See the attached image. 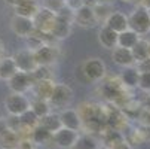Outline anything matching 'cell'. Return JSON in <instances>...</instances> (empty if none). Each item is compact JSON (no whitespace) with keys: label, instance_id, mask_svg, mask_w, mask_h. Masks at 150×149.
I'll return each mask as SVG.
<instances>
[{"label":"cell","instance_id":"38","mask_svg":"<svg viewBox=\"0 0 150 149\" xmlns=\"http://www.w3.org/2000/svg\"><path fill=\"white\" fill-rule=\"evenodd\" d=\"M21 2H23V0H6V3H8V5H11L12 8H15V6H16V5H19Z\"/></svg>","mask_w":150,"mask_h":149},{"label":"cell","instance_id":"29","mask_svg":"<svg viewBox=\"0 0 150 149\" xmlns=\"http://www.w3.org/2000/svg\"><path fill=\"white\" fill-rule=\"evenodd\" d=\"M19 121H21V124H23L24 128H27V130H33L34 127L39 124V118L31 109L25 111L23 115H19Z\"/></svg>","mask_w":150,"mask_h":149},{"label":"cell","instance_id":"10","mask_svg":"<svg viewBox=\"0 0 150 149\" xmlns=\"http://www.w3.org/2000/svg\"><path fill=\"white\" fill-rule=\"evenodd\" d=\"M55 18H57V14L40 6L39 12L34 15L33 21H34V27L36 30H40L43 33H51L52 27H54V23H55Z\"/></svg>","mask_w":150,"mask_h":149},{"label":"cell","instance_id":"40","mask_svg":"<svg viewBox=\"0 0 150 149\" xmlns=\"http://www.w3.org/2000/svg\"><path fill=\"white\" fill-rule=\"evenodd\" d=\"M3 51H5V46H3V42H2V39H0V57H2Z\"/></svg>","mask_w":150,"mask_h":149},{"label":"cell","instance_id":"6","mask_svg":"<svg viewBox=\"0 0 150 149\" xmlns=\"http://www.w3.org/2000/svg\"><path fill=\"white\" fill-rule=\"evenodd\" d=\"M33 78L30 73H24V72H16L11 79H8V87L12 93H18V94H25L27 91H30L33 88Z\"/></svg>","mask_w":150,"mask_h":149},{"label":"cell","instance_id":"35","mask_svg":"<svg viewBox=\"0 0 150 149\" xmlns=\"http://www.w3.org/2000/svg\"><path fill=\"white\" fill-rule=\"evenodd\" d=\"M110 149H132V146L128 143L125 139L123 140H120V142H117L116 145H113V146H110Z\"/></svg>","mask_w":150,"mask_h":149},{"label":"cell","instance_id":"32","mask_svg":"<svg viewBox=\"0 0 150 149\" xmlns=\"http://www.w3.org/2000/svg\"><path fill=\"white\" fill-rule=\"evenodd\" d=\"M64 6H66V3L59 2V0H46L45 5H43V8H46V9H49V11L55 12V14H58Z\"/></svg>","mask_w":150,"mask_h":149},{"label":"cell","instance_id":"3","mask_svg":"<svg viewBox=\"0 0 150 149\" xmlns=\"http://www.w3.org/2000/svg\"><path fill=\"white\" fill-rule=\"evenodd\" d=\"M80 73L83 75V78L88 82H100L105 78L107 73V67L104 64V61L101 58H89L82 64L80 67Z\"/></svg>","mask_w":150,"mask_h":149},{"label":"cell","instance_id":"30","mask_svg":"<svg viewBox=\"0 0 150 149\" xmlns=\"http://www.w3.org/2000/svg\"><path fill=\"white\" fill-rule=\"evenodd\" d=\"M30 75H31V78H33L34 82H37V81H49V79H52V73H51V70H49L48 66H37Z\"/></svg>","mask_w":150,"mask_h":149},{"label":"cell","instance_id":"24","mask_svg":"<svg viewBox=\"0 0 150 149\" xmlns=\"http://www.w3.org/2000/svg\"><path fill=\"white\" fill-rule=\"evenodd\" d=\"M131 52H132V57L135 60V63L144 60L149 57V48H147V39L146 37H140L138 42L131 48Z\"/></svg>","mask_w":150,"mask_h":149},{"label":"cell","instance_id":"28","mask_svg":"<svg viewBox=\"0 0 150 149\" xmlns=\"http://www.w3.org/2000/svg\"><path fill=\"white\" fill-rule=\"evenodd\" d=\"M120 90H122V83L119 82H109V83H104L103 87V94L107 100H115L120 96Z\"/></svg>","mask_w":150,"mask_h":149},{"label":"cell","instance_id":"21","mask_svg":"<svg viewBox=\"0 0 150 149\" xmlns=\"http://www.w3.org/2000/svg\"><path fill=\"white\" fill-rule=\"evenodd\" d=\"M16 72H18V69L15 66L13 58L12 57H2V60H0V79L8 81Z\"/></svg>","mask_w":150,"mask_h":149},{"label":"cell","instance_id":"26","mask_svg":"<svg viewBox=\"0 0 150 149\" xmlns=\"http://www.w3.org/2000/svg\"><path fill=\"white\" fill-rule=\"evenodd\" d=\"M30 109L37 115V118L40 119L42 116H45L51 112V104L48 100H42V98H34L31 103H30Z\"/></svg>","mask_w":150,"mask_h":149},{"label":"cell","instance_id":"15","mask_svg":"<svg viewBox=\"0 0 150 149\" xmlns=\"http://www.w3.org/2000/svg\"><path fill=\"white\" fill-rule=\"evenodd\" d=\"M117 36H119V33H116L115 30H112L107 26H103L98 31V42L103 48L113 49L117 46Z\"/></svg>","mask_w":150,"mask_h":149},{"label":"cell","instance_id":"44","mask_svg":"<svg viewBox=\"0 0 150 149\" xmlns=\"http://www.w3.org/2000/svg\"><path fill=\"white\" fill-rule=\"evenodd\" d=\"M149 12H150V9H149Z\"/></svg>","mask_w":150,"mask_h":149},{"label":"cell","instance_id":"17","mask_svg":"<svg viewBox=\"0 0 150 149\" xmlns=\"http://www.w3.org/2000/svg\"><path fill=\"white\" fill-rule=\"evenodd\" d=\"M13 9H15V15L34 18V15L40 9V5L36 2V0H23V2H21L19 5H16Z\"/></svg>","mask_w":150,"mask_h":149},{"label":"cell","instance_id":"41","mask_svg":"<svg viewBox=\"0 0 150 149\" xmlns=\"http://www.w3.org/2000/svg\"><path fill=\"white\" fill-rule=\"evenodd\" d=\"M147 48H149V57H150V39H147Z\"/></svg>","mask_w":150,"mask_h":149},{"label":"cell","instance_id":"16","mask_svg":"<svg viewBox=\"0 0 150 149\" xmlns=\"http://www.w3.org/2000/svg\"><path fill=\"white\" fill-rule=\"evenodd\" d=\"M138 78H140V72L135 69V66L123 67L120 73V83L125 88H137Z\"/></svg>","mask_w":150,"mask_h":149},{"label":"cell","instance_id":"18","mask_svg":"<svg viewBox=\"0 0 150 149\" xmlns=\"http://www.w3.org/2000/svg\"><path fill=\"white\" fill-rule=\"evenodd\" d=\"M54 85L55 82L52 79L49 81H37L33 83V91H34V96L36 98H42V100H48L49 101V97L52 94V90H54Z\"/></svg>","mask_w":150,"mask_h":149},{"label":"cell","instance_id":"27","mask_svg":"<svg viewBox=\"0 0 150 149\" xmlns=\"http://www.w3.org/2000/svg\"><path fill=\"white\" fill-rule=\"evenodd\" d=\"M94 14H95V19L98 24H103L105 23V19L110 16V14L113 12L112 9V5H105V3H95L94 6Z\"/></svg>","mask_w":150,"mask_h":149},{"label":"cell","instance_id":"20","mask_svg":"<svg viewBox=\"0 0 150 149\" xmlns=\"http://www.w3.org/2000/svg\"><path fill=\"white\" fill-rule=\"evenodd\" d=\"M39 124L43 127V128H46L48 131H51L52 134H54L55 131H58L61 127H62V125H61L59 115H58V113H54V112H49L48 115L42 116V118L39 119Z\"/></svg>","mask_w":150,"mask_h":149},{"label":"cell","instance_id":"39","mask_svg":"<svg viewBox=\"0 0 150 149\" xmlns=\"http://www.w3.org/2000/svg\"><path fill=\"white\" fill-rule=\"evenodd\" d=\"M95 3H105V5H112L113 0H95Z\"/></svg>","mask_w":150,"mask_h":149},{"label":"cell","instance_id":"2","mask_svg":"<svg viewBox=\"0 0 150 149\" xmlns=\"http://www.w3.org/2000/svg\"><path fill=\"white\" fill-rule=\"evenodd\" d=\"M74 98V93L73 90L66 83H55L54 85V90L52 94L49 97V104L51 108L62 111V109H67L69 106L71 104Z\"/></svg>","mask_w":150,"mask_h":149},{"label":"cell","instance_id":"14","mask_svg":"<svg viewBox=\"0 0 150 149\" xmlns=\"http://www.w3.org/2000/svg\"><path fill=\"white\" fill-rule=\"evenodd\" d=\"M112 61L119 67H129L135 64V60L132 57L131 49L128 48H122V46H116L112 49Z\"/></svg>","mask_w":150,"mask_h":149},{"label":"cell","instance_id":"13","mask_svg":"<svg viewBox=\"0 0 150 149\" xmlns=\"http://www.w3.org/2000/svg\"><path fill=\"white\" fill-rule=\"evenodd\" d=\"M104 26L110 27L112 30H115L116 33H122L125 30L129 29V23H128V15L122 11H113L110 14V16L105 19Z\"/></svg>","mask_w":150,"mask_h":149},{"label":"cell","instance_id":"1","mask_svg":"<svg viewBox=\"0 0 150 149\" xmlns=\"http://www.w3.org/2000/svg\"><path fill=\"white\" fill-rule=\"evenodd\" d=\"M129 29L135 31L140 37H144L150 33V12L143 6H137L129 15H128Z\"/></svg>","mask_w":150,"mask_h":149},{"label":"cell","instance_id":"5","mask_svg":"<svg viewBox=\"0 0 150 149\" xmlns=\"http://www.w3.org/2000/svg\"><path fill=\"white\" fill-rule=\"evenodd\" d=\"M13 61H15V66L19 72H24V73H31L36 67H37V63L34 58V54L30 48L25 49H19L12 55Z\"/></svg>","mask_w":150,"mask_h":149},{"label":"cell","instance_id":"23","mask_svg":"<svg viewBox=\"0 0 150 149\" xmlns=\"http://www.w3.org/2000/svg\"><path fill=\"white\" fill-rule=\"evenodd\" d=\"M21 142V136L16 131L8 130L2 137H0V148L2 149H16Z\"/></svg>","mask_w":150,"mask_h":149},{"label":"cell","instance_id":"43","mask_svg":"<svg viewBox=\"0 0 150 149\" xmlns=\"http://www.w3.org/2000/svg\"><path fill=\"white\" fill-rule=\"evenodd\" d=\"M0 60H2V57H0Z\"/></svg>","mask_w":150,"mask_h":149},{"label":"cell","instance_id":"33","mask_svg":"<svg viewBox=\"0 0 150 149\" xmlns=\"http://www.w3.org/2000/svg\"><path fill=\"white\" fill-rule=\"evenodd\" d=\"M134 66H135V69H137L140 73L150 72V57H147V58H144V60H141V61L135 63Z\"/></svg>","mask_w":150,"mask_h":149},{"label":"cell","instance_id":"31","mask_svg":"<svg viewBox=\"0 0 150 149\" xmlns=\"http://www.w3.org/2000/svg\"><path fill=\"white\" fill-rule=\"evenodd\" d=\"M137 88H140V90L144 91V93H150V72L140 73Z\"/></svg>","mask_w":150,"mask_h":149},{"label":"cell","instance_id":"36","mask_svg":"<svg viewBox=\"0 0 150 149\" xmlns=\"http://www.w3.org/2000/svg\"><path fill=\"white\" fill-rule=\"evenodd\" d=\"M8 130H9V127H8V121H6V119H3V118H0V137H2Z\"/></svg>","mask_w":150,"mask_h":149},{"label":"cell","instance_id":"37","mask_svg":"<svg viewBox=\"0 0 150 149\" xmlns=\"http://www.w3.org/2000/svg\"><path fill=\"white\" fill-rule=\"evenodd\" d=\"M138 6H143L146 9H150V0H138Z\"/></svg>","mask_w":150,"mask_h":149},{"label":"cell","instance_id":"12","mask_svg":"<svg viewBox=\"0 0 150 149\" xmlns=\"http://www.w3.org/2000/svg\"><path fill=\"white\" fill-rule=\"evenodd\" d=\"M58 115H59V119H61V125L64 128H70V130H74V131L80 130L83 121H82L79 111L67 108V109H62Z\"/></svg>","mask_w":150,"mask_h":149},{"label":"cell","instance_id":"34","mask_svg":"<svg viewBox=\"0 0 150 149\" xmlns=\"http://www.w3.org/2000/svg\"><path fill=\"white\" fill-rule=\"evenodd\" d=\"M34 148H36V145L31 142V139H21L16 149H34Z\"/></svg>","mask_w":150,"mask_h":149},{"label":"cell","instance_id":"22","mask_svg":"<svg viewBox=\"0 0 150 149\" xmlns=\"http://www.w3.org/2000/svg\"><path fill=\"white\" fill-rule=\"evenodd\" d=\"M138 39H140V36H138L135 31H132L131 29H128V30L119 33V36H117V46L131 49V48L137 43V42H138Z\"/></svg>","mask_w":150,"mask_h":149},{"label":"cell","instance_id":"4","mask_svg":"<svg viewBox=\"0 0 150 149\" xmlns=\"http://www.w3.org/2000/svg\"><path fill=\"white\" fill-rule=\"evenodd\" d=\"M30 100L25 94L11 93L5 100V108L11 116H19L30 109Z\"/></svg>","mask_w":150,"mask_h":149},{"label":"cell","instance_id":"11","mask_svg":"<svg viewBox=\"0 0 150 149\" xmlns=\"http://www.w3.org/2000/svg\"><path fill=\"white\" fill-rule=\"evenodd\" d=\"M77 131L74 130H70V128H64V127H61V128L58 131H55L52 134L54 137V145H57L58 148L61 149H73L76 140H77Z\"/></svg>","mask_w":150,"mask_h":149},{"label":"cell","instance_id":"8","mask_svg":"<svg viewBox=\"0 0 150 149\" xmlns=\"http://www.w3.org/2000/svg\"><path fill=\"white\" fill-rule=\"evenodd\" d=\"M11 29H12L15 36L24 37V39H27L36 30L33 18L19 16V15H13L12 16V19H11Z\"/></svg>","mask_w":150,"mask_h":149},{"label":"cell","instance_id":"9","mask_svg":"<svg viewBox=\"0 0 150 149\" xmlns=\"http://www.w3.org/2000/svg\"><path fill=\"white\" fill-rule=\"evenodd\" d=\"M33 54H34L37 66H48L49 67L58 58V48H55L51 43H43L39 48H36L33 51Z\"/></svg>","mask_w":150,"mask_h":149},{"label":"cell","instance_id":"19","mask_svg":"<svg viewBox=\"0 0 150 149\" xmlns=\"http://www.w3.org/2000/svg\"><path fill=\"white\" fill-rule=\"evenodd\" d=\"M30 139L34 145H48V143H54V137L52 133L48 131L46 128H43L40 124H37L34 128L30 131Z\"/></svg>","mask_w":150,"mask_h":149},{"label":"cell","instance_id":"42","mask_svg":"<svg viewBox=\"0 0 150 149\" xmlns=\"http://www.w3.org/2000/svg\"><path fill=\"white\" fill-rule=\"evenodd\" d=\"M59 2H62V3H66V2H67V0H59Z\"/></svg>","mask_w":150,"mask_h":149},{"label":"cell","instance_id":"25","mask_svg":"<svg viewBox=\"0 0 150 149\" xmlns=\"http://www.w3.org/2000/svg\"><path fill=\"white\" fill-rule=\"evenodd\" d=\"M73 149H100V145L91 134H79Z\"/></svg>","mask_w":150,"mask_h":149},{"label":"cell","instance_id":"7","mask_svg":"<svg viewBox=\"0 0 150 149\" xmlns=\"http://www.w3.org/2000/svg\"><path fill=\"white\" fill-rule=\"evenodd\" d=\"M73 23H76L77 26L85 27V29L95 27L98 23L95 19V14H94L92 5H82L80 8L73 11Z\"/></svg>","mask_w":150,"mask_h":149}]
</instances>
